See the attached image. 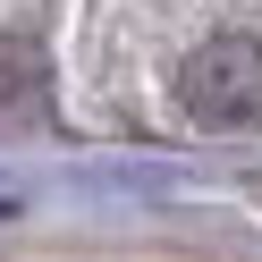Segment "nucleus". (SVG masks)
I'll return each mask as SVG.
<instances>
[{
    "label": "nucleus",
    "mask_w": 262,
    "mask_h": 262,
    "mask_svg": "<svg viewBox=\"0 0 262 262\" xmlns=\"http://www.w3.org/2000/svg\"><path fill=\"white\" fill-rule=\"evenodd\" d=\"M169 102L194 136H262V34H203L178 51Z\"/></svg>",
    "instance_id": "1"
}]
</instances>
